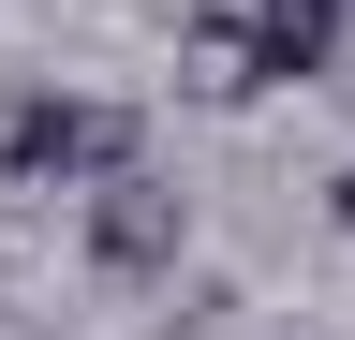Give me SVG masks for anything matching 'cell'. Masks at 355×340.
<instances>
[{"instance_id": "2", "label": "cell", "mask_w": 355, "mask_h": 340, "mask_svg": "<svg viewBox=\"0 0 355 340\" xmlns=\"http://www.w3.org/2000/svg\"><path fill=\"white\" fill-rule=\"evenodd\" d=\"M178 237H193V207H178L163 178H133V163H119V178H89V251H104L119 281L178 267Z\"/></svg>"}, {"instance_id": "4", "label": "cell", "mask_w": 355, "mask_h": 340, "mask_svg": "<svg viewBox=\"0 0 355 340\" xmlns=\"http://www.w3.org/2000/svg\"><path fill=\"white\" fill-rule=\"evenodd\" d=\"M340 222H355V178H340Z\"/></svg>"}, {"instance_id": "1", "label": "cell", "mask_w": 355, "mask_h": 340, "mask_svg": "<svg viewBox=\"0 0 355 340\" xmlns=\"http://www.w3.org/2000/svg\"><path fill=\"white\" fill-rule=\"evenodd\" d=\"M133 163V104L89 89H0V193H89Z\"/></svg>"}, {"instance_id": "3", "label": "cell", "mask_w": 355, "mask_h": 340, "mask_svg": "<svg viewBox=\"0 0 355 340\" xmlns=\"http://www.w3.org/2000/svg\"><path fill=\"white\" fill-rule=\"evenodd\" d=\"M326 45H340V0H266L237 45V89H296V74H326Z\"/></svg>"}]
</instances>
